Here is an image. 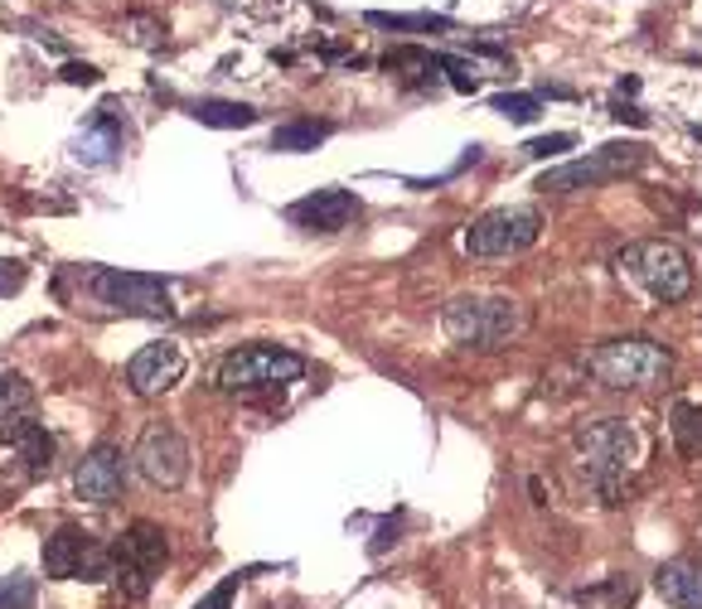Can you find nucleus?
<instances>
[{
    "mask_svg": "<svg viewBox=\"0 0 702 609\" xmlns=\"http://www.w3.org/2000/svg\"><path fill=\"white\" fill-rule=\"evenodd\" d=\"M441 68L451 73V88H456V92H475V88H480V78H475V64H465V58H451V54H441Z\"/></svg>",
    "mask_w": 702,
    "mask_h": 609,
    "instance_id": "nucleus-27",
    "label": "nucleus"
},
{
    "mask_svg": "<svg viewBox=\"0 0 702 609\" xmlns=\"http://www.w3.org/2000/svg\"><path fill=\"white\" fill-rule=\"evenodd\" d=\"M572 145H577V136H572V131H552V136L528 141V145H524V155H528V160H552V155L572 151Z\"/></svg>",
    "mask_w": 702,
    "mask_h": 609,
    "instance_id": "nucleus-25",
    "label": "nucleus"
},
{
    "mask_svg": "<svg viewBox=\"0 0 702 609\" xmlns=\"http://www.w3.org/2000/svg\"><path fill=\"white\" fill-rule=\"evenodd\" d=\"M639 165H645V145H639V141H611V145H601V151L581 155V160H567V165H557V169H542L538 189H542V193L601 189V185H611V179H621V175H629V169H639Z\"/></svg>",
    "mask_w": 702,
    "mask_h": 609,
    "instance_id": "nucleus-8",
    "label": "nucleus"
},
{
    "mask_svg": "<svg viewBox=\"0 0 702 609\" xmlns=\"http://www.w3.org/2000/svg\"><path fill=\"white\" fill-rule=\"evenodd\" d=\"M334 126H325V121H282V126L272 131V151L276 155H306L315 145L330 141Z\"/></svg>",
    "mask_w": 702,
    "mask_h": 609,
    "instance_id": "nucleus-19",
    "label": "nucleus"
},
{
    "mask_svg": "<svg viewBox=\"0 0 702 609\" xmlns=\"http://www.w3.org/2000/svg\"><path fill=\"white\" fill-rule=\"evenodd\" d=\"M179 377H185V353L175 344H145L131 353V363H127V383L136 397H161L179 383Z\"/></svg>",
    "mask_w": 702,
    "mask_h": 609,
    "instance_id": "nucleus-15",
    "label": "nucleus"
},
{
    "mask_svg": "<svg viewBox=\"0 0 702 609\" xmlns=\"http://www.w3.org/2000/svg\"><path fill=\"white\" fill-rule=\"evenodd\" d=\"M669 431H673V445L683 455H702V407L698 401H678L673 417H669Z\"/></svg>",
    "mask_w": 702,
    "mask_h": 609,
    "instance_id": "nucleus-21",
    "label": "nucleus"
},
{
    "mask_svg": "<svg viewBox=\"0 0 702 609\" xmlns=\"http://www.w3.org/2000/svg\"><path fill=\"white\" fill-rule=\"evenodd\" d=\"M117 107H97V117L88 121V126L73 136V160L78 165H92V169H107L121 160V121L112 117Z\"/></svg>",
    "mask_w": 702,
    "mask_h": 609,
    "instance_id": "nucleus-16",
    "label": "nucleus"
},
{
    "mask_svg": "<svg viewBox=\"0 0 702 609\" xmlns=\"http://www.w3.org/2000/svg\"><path fill=\"white\" fill-rule=\"evenodd\" d=\"M30 600H34L30 576H10V586H0V609H30Z\"/></svg>",
    "mask_w": 702,
    "mask_h": 609,
    "instance_id": "nucleus-26",
    "label": "nucleus"
},
{
    "mask_svg": "<svg viewBox=\"0 0 702 609\" xmlns=\"http://www.w3.org/2000/svg\"><path fill=\"white\" fill-rule=\"evenodd\" d=\"M538 107H542L538 92H500L490 102V112H500V117H508V121H518V126H524V121L538 117Z\"/></svg>",
    "mask_w": 702,
    "mask_h": 609,
    "instance_id": "nucleus-23",
    "label": "nucleus"
},
{
    "mask_svg": "<svg viewBox=\"0 0 702 609\" xmlns=\"http://www.w3.org/2000/svg\"><path fill=\"white\" fill-rule=\"evenodd\" d=\"M189 117L199 121V126H213V131H242V126H257V107H248V102H218V97L189 102Z\"/></svg>",
    "mask_w": 702,
    "mask_h": 609,
    "instance_id": "nucleus-18",
    "label": "nucleus"
},
{
    "mask_svg": "<svg viewBox=\"0 0 702 609\" xmlns=\"http://www.w3.org/2000/svg\"><path fill=\"white\" fill-rule=\"evenodd\" d=\"M538 233H542L538 209H490L465 228V252L480 262L518 257V252H528L538 242Z\"/></svg>",
    "mask_w": 702,
    "mask_h": 609,
    "instance_id": "nucleus-9",
    "label": "nucleus"
},
{
    "mask_svg": "<svg viewBox=\"0 0 702 609\" xmlns=\"http://www.w3.org/2000/svg\"><path fill=\"white\" fill-rule=\"evenodd\" d=\"M0 455L10 459V469L20 479H44L54 469V435L44 431L34 417H20L10 431H0Z\"/></svg>",
    "mask_w": 702,
    "mask_h": 609,
    "instance_id": "nucleus-12",
    "label": "nucleus"
},
{
    "mask_svg": "<svg viewBox=\"0 0 702 609\" xmlns=\"http://www.w3.org/2000/svg\"><path fill=\"white\" fill-rule=\"evenodd\" d=\"M131 459H136L141 479H151L155 489H179V484L189 479V441L165 421L145 425Z\"/></svg>",
    "mask_w": 702,
    "mask_h": 609,
    "instance_id": "nucleus-11",
    "label": "nucleus"
},
{
    "mask_svg": "<svg viewBox=\"0 0 702 609\" xmlns=\"http://www.w3.org/2000/svg\"><path fill=\"white\" fill-rule=\"evenodd\" d=\"M102 78L92 64H64V82H73V88H92V82Z\"/></svg>",
    "mask_w": 702,
    "mask_h": 609,
    "instance_id": "nucleus-28",
    "label": "nucleus"
},
{
    "mask_svg": "<svg viewBox=\"0 0 702 609\" xmlns=\"http://www.w3.org/2000/svg\"><path fill=\"white\" fill-rule=\"evenodd\" d=\"M30 401H34V392L24 387V377L0 373V431H10L20 417H30Z\"/></svg>",
    "mask_w": 702,
    "mask_h": 609,
    "instance_id": "nucleus-22",
    "label": "nucleus"
},
{
    "mask_svg": "<svg viewBox=\"0 0 702 609\" xmlns=\"http://www.w3.org/2000/svg\"><path fill=\"white\" fill-rule=\"evenodd\" d=\"M654 590L673 609H702V562H688V556L663 562L654 571Z\"/></svg>",
    "mask_w": 702,
    "mask_h": 609,
    "instance_id": "nucleus-17",
    "label": "nucleus"
},
{
    "mask_svg": "<svg viewBox=\"0 0 702 609\" xmlns=\"http://www.w3.org/2000/svg\"><path fill=\"white\" fill-rule=\"evenodd\" d=\"M621 266L663 304L693 296V262H688V252L678 242H663V237L635 242V247L621 252Z\"/></svg>",
    "mask_w": 702,
    "mask_h": 609,
    "instance_id": "nucleus-6",
    "label": "nucleus"
},
{
    "mask_svg": "<svg viewBox=\"0 0 702 609\" xmlns=\"http://www.w3.org/2000/svg\"><path fill=\"white\" fill-rule=\"evenodd\" d=\"M306 373V358L300 353H290L282 344H248V348H233L223 363L213 368V383L218 392H276V387L296 383V377Z\"/></svg>",
    "mask_w": 702,
    "mask_h": 609,
    "instance_id": "nucleus-3",
    "label": "nucleus"
},
{
    "mask_svg": "<svg viewBox=\"0 0 702 609\" xmlns=\"http://www.w3.org/2000/svg\"><path fill=\"white\" fill-rule=\"evenodd\" d=\"M24 286V266L20 262H0V296H10V290Z\"/></svg>",
    "mask_w": 702,
    "mask_h": 609,
    "instance_id": "nucleus-29",
    "label": "nucleus"
},
{
    "mask_svg": "<svg viewBox=\"0 0 702 609\" xmlns=\"http://www.w3.org/2000/svg\"><path fill=\"white\" fill-rule=\"evenodd\" d=\"M373 30H393V34H446L456 30L451 15H431V10H417V15H393V10H369L363 15Z\"/></svg>",
    "mask_w": 702,
    "mask_h": 609,
    "instance_id": "nucleus-20",
    "label": "nucleus"
},
{
    "mask_svg": "<svg viewBox=\"0 0 702 609\" xmlns=\"http://www.w3.org/2000/svg\"><path fill=\"white\" fill-rule=\"evenodd\" d=\"M441 324L460 348H504L528 329V310L508 296H456Z\"/></svg>",
    "mask_w": 702,
    "mask_h": 609,
    "instance_id": "nucleus-1",
    "label": "nucleus"
},
{
    "mask_svg": "<svg viewBox=\"0 0 702 609\" xmlns=\"http://www.w3.org/2000/svg\"><path fill=\"white\" fill-rule=\"evenodd\" d=\"M615 117L629 121V126H649V117L639 112V107H625V102H615Z\"/></svg>",
    "mask_w": 702,
    "mask_h": 609,
    "instance_id": "nucleus-30",
    "label": "nucleus"
},
{
    "mask_svg": "<svg viewBox=\"0 0 702 609\" xmlns=\"http://www.w3.org/2000/svg\"><path fill=\"white\" fill-rule=\"evenodd\" d=\"M586 373L596 377L601 387L611 392H639V387H659L669 377V353H663L654 339H611V344L591 348L586 358Z\"/></svg>",
    "mask_w": 702,
    "mask_h": 609,
    "instance_id": "nucleus-2",
    "label": "nucleus"
},
{
    "mask_svg": "<svg viewBox=\"0 0 702 609\" xmlns=\"http://www.w3.org/2000/svg\"><path fill=\"white\" fill-rule=\"evenodd\" d=\"M577 455H581L591 479H596V489L611 498V503H621V484H625L629 465H635V431L615 417L586 421L577 431Z\"/></svg>",
    "mask_w": 702,
    "mask_h": 609,
    "instance_id": "nucleus-4",
    "label": "nucleus"
},
{
    "mask_svg": "<svg viewBox=\"0 0 702 609\" xmlns=\"http://www.w3.org/2000/svg\"><path fill=\"white\" fill-rule=\"evenodd\" d=\"M359 218V199L349 189H315L306 193V199H296L286 209V223H296V228H306V233H339V228H349Z\"/></svg>",
    "mask_w": 702,
    "mask_h": 609,
    "instance_id": "nucleus-13",
    "label": "nucleus"
},
{
    "mask_svg": "<svg viewBox=\"0 0 702 609\" xmlns=\"http://www.w3.org/2000/svg\"><path fill=\"white\" fill-rule=\"evenodd\" d=\"M44 576L48 580H107L112 576V546H102L83 528H58L44 538Z\"/></svg>",
    "mask_w": 702,
    "mask_h": 609,
    "instance_id": "nucleus-10",
    "label": "nucleus"
},
{
    "mask_svg": "<svg viewBox=\"0 0 702 609\" xmlns=\"http://www.w3.org/2000/svg\"><path fill=\"white\" fill-rule=\"evenodd\" d=\"M88 296L102 310H117V314H145V320H169L175 314L169 286L161 276L121 272V266H97V272H88Z\"/></svg>",
    "mask_w": 702,
    "mask_h": 609,
    "instance_id": "nucleus-7",
    "label": "nucleus"
},
{
    "mask_svg": "<svg viewBox=\"0 0 702 609\" xmlns=\"http://www.w3.org/2000/svg\"><path fill=\"white\" fill-rule=\"evenodd\" d=\"M73 489H78V498H88V503H97V508L117 503L121 489H127V455H121L117 445H97L92 455L78 465V474H73Z\"/></svg>",
    "mask_w": 702,
    "mask_h": 609,
    "instance_id": "nucleus-14",
    "label": "nucleus"
},
{
    "mask_svg": "<svg viewBox=\"0 0 702 609\" xmlns=\"http://www.w3.org/2000/svg\"><path fill=\"white\" fill-rule=\"evenodd\" d=\"M169 546H165V532L155 528V522H131L127 532L112 542V590L121 600H145L155 586V576H161Z\"/></svg>",
    "mask_w": 702,
    "mask_h": 609,
    "instance_id": "nucleus-5",
    "label": "nucleus"
},
{
    "mask_svg": "<svg viewBox=\"0 0 702 609\" xmlns=\"http://www.w3.org/2000/svg\"><path fill=\"white\" fill-rule=\"evenodd\" d=\"M248 576H252V571H233V576H223L194 609H233V595H238V586H242Z\"/></svg>",
    "mask_w": 702,
    "mask_h": 609,
    "instance_id": "nucleus-24",
    "label": "nucleus"
}]
</instances>
